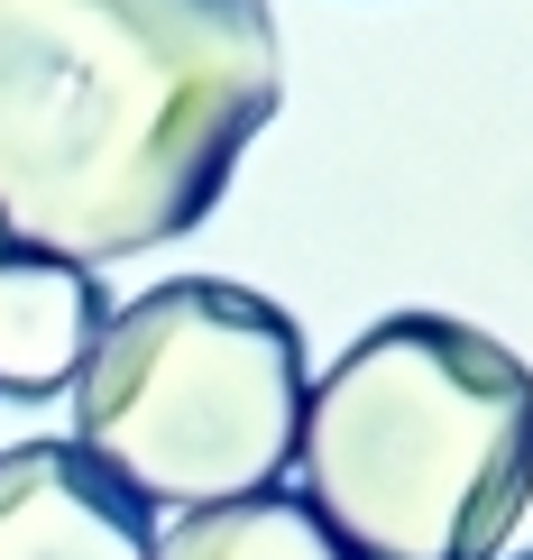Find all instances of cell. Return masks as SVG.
<instances>
[{
    "instance_id": "8992f818",
    "label": "cell",
    "mask_w": 533,
    "mask_h": 560,
    "mask_svg": "<svg viewBox=\"0 0 533 560\" xmlns=\"http://www.w3.org/2000/svg\"><path fill=\"white\" fill-rule=\"evenodd\" d=\"M148 560H350V551L322 533V515L304 497L258 487V497H240V505H202V515H184L175 533H157Z\"/></svg>"
},
{
    "instance_id": "5b68a950",
    "label": "cell",
    "mask_w": 533,
    "mask_h": 560,
    "mask_svg": "<svg viewBox=\"0 0 533 560\" xmlns=\"http://www.w3.org/2000/svg\"><path fill=\"white\" fill-rule=\"evenodd\" d=\"M111 322V294L92 267L65 258H28V248H0V395H56L83 377L92 340Z\"/></svg>"
},
{
    "instance_id": "52a82bcc",
    "label": "cell",
    "mask_w": 533,
    "mask_h": 560,
    "mask_svg": "<svg viewBox=\"0 0 533 560\" xmlns=\"http://www.w3.org/2000/svg\"><path fill=\"white\" fill-rule=\"evenodd\" d=\"M524 560H533V551H524Z\"/></svg>"
},
{
    "instance_id": "6da1fadb",
    "label": "cell",
    "mask_w": 533,
    "mask_h": 560,
    "mask_svg": "<svg viewBox=\"0 0 533 560\" xmlns=\"http://www.w3.org/2000/svg\"><path fill=\"white\" fill-rule=\"evenodd\" d=\"M276 102L267 0H0V248L102 267L184 240Z\"/></svg>"
},
{
    "instance_id": "3957f363",
    "label": "cell",
    "mask_w": 533,
    "mask_h": 560,
    "mask_svg": "<svg viewBox=\"0 0 533 560\" xmlns=\"http://www.w3.org/2000/svg\"><path fill=\"white\" fill-rule=\"evenodd\" d=\"M304 331L230 276H175L102 322L74 377V451L138 505H240L304 432Z\"/></svg>"
},
{
    "instance_id": "277c9868",
    "label": "cell",
    "mask_w": 533,
    "mask_h": 560,
    "mask_svg": "<svg viewBox=\"0 0 533 560\" xmlns=\"http://www.w3.org/2000/svg\"><path fill=\"white\" fill-rule=\"evenodd\" d=\"M148 505L74 441L0 451V560H148Z\"/></svg>"
},
{
    "instance_id": "7a4b0ae2",
    "label": "cell",
    "mask_w": 533,
    "mask_h": 560,
    "mask_svg": "<svg viewBox=\"0 0 533 560\" xmlns=\"http://www.w3.org/2000/svg\"><path fill=\"white\" fill-rule=\"evenodd\" d=\"M294 459L350 560H497L533 505V368L460 313H386L304 395Z\"/></svg>"
}]
</instances>
